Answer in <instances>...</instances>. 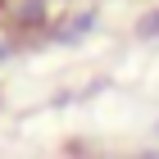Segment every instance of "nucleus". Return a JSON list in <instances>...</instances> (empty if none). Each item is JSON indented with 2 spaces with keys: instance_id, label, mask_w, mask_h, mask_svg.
<instances>
[{
  "instance_id": "f257e3e1",
  "label": "nucleus",
  "mask_w": 159,
  "mask_h": 159,
  "mask_svg": "<svg viewBox=\"0 0 159 159\" xmlns=\"http://www.w3.org/2000/svg\"><path fill=\"white\" fill-rule=\"evenodd\" d=\"M141 32H146V37H150V32H159V14H155V18H146V23H141Z\"/></svg>"
},
{
  "instance_id": "f03ea898",
  "label": "nucleus",
  "mask_w": 159,
  "mask_h": 159,
  "mask_svg": "<svg viewBox=\"0 0 159 159\" xmlns=\"http://www.w3.org/2000/svg\"><path fill=\"white\" fill-rule=\"evenodd\" d=\"M141 159H159V155H141Z\"/></svg>"
}]
</instances>
